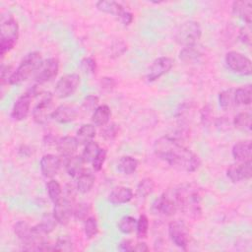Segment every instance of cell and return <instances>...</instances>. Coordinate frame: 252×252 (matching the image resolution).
<instances>
[{
  "mask_svg": "<svg viewBox=\"0 0 252 252\" xmlns=\"http://www.w3.org/2000/svg\"><path fill=\"white\" fill-rule=\"evenodd\" d=\"M212 111L209 106H205L201 112V121L204 125H208L212 122Z\"/></svg>",
  "mask_w": 252,
  "mask_h": 252,
  "instance_id": "cell-50",
  "label": "cell"
},
{
  "mask_svg": "<svg viewBox=\"0 0 252 252\" xmlns=\"http://www.w3.org/2000/svg\"><path fill=\"white\" fill-rule=\"evenodd\" d=\"M18 153L20 156L22 157H30L32 154V150L31 147L27 146V145H22L19 150H18Z\"/></svg>",
  "mask_w": 252,
  "mask_h": 252,
  "instance_id": "cell-53",
  "label": "cell"
},
{
  "mask_svg": "<svg viewBox=\"0 0 252 252\" xmlns=\"http://www.w3.org/2000/svg\"><path fill=\"white\" fill-rule=\"evenodd\" d=\"M251 141L243 140L235 143L231 149L232 157L237 161H246L251 159Z\"/></svg>",
  "mask_w": 252,
  "mask_h": 252,
  "instance_id": "cell-22",
  "label": "cell"
},
{
  "mask_svg": "<svg viewBox=\"0 0 252 252\" xmlns=\"http://www.w3.org/2000/svg\"><path fill=\"white\" fill-rule=\"evenodd\" d=\"M59 72V62L56 58H46L41 60L33 73L34 81L40 85L54 79Z\"/></svg>",
  "mask_w": 252,
  "mask_h": 252,
  "instance_id": "cell-8",
  "label": "cell"
},
{
  "mask_svg": "<svg viewBox=\"0 0 252 252\" xmlns=\"http://www.w3.org/2000/svg\"><path fill=\"white\" fill-rule=\"evenodd\" d=\"M14 233L22 241L23 246H25L32 240V226L25 220H19L14 224Z\"/></svg>",
  "mask_w": 252,
  "mask_h": 252,
  "instance_id": "cell-26",
  "label": "cell"
},
{
  "mask_svg": "<svg viewBox=\"0 0 252 252\" xmlns=\"http://www.w3.org/2000/svg\"><path fill=\"white\" fill-rule=\"evenodd\" d=\"M239 39L246 45H250L251 44V32H250V28L249 26L241 28L239 31Z\"/></svg>",
  "mask_w": 252,
  "mask_h": 252,
  "instance_id": "cell-48",
  "label": "cell"
},
{
  "mask_svg": "<svg viewBox=\"0 0 252 252\" xmlns=\"http://www.w3.org/2000/svg\"><path fill=\"white\" fill-rule=\"evenodd\" d=\"M78 116V108L73 104H60L55 107L52 113V119L58 123H70Z\"/></svg>",
  "mask_w": 252,
  "mask_h": 252,
  "instance_id": "cell-18",
  "label": "cell"
},
{
  "mask_svg": "<svg viewBox=\"0 0 252 252\" xmlns=\"http://www.w3.org/2000/svg\"><path fill=\"white\" fill-rule=\"evenodd\" d=\"M226 176L233 183L250 179L252 176L251 159L230 164L226 169Z\"/></svg>",
  "mask_w": 252,
  "mask_h": 252,
  "instance_id": "cell-13",
  "label": "cell"
},
{
  "mask_svg": "<svg viewBox=\"0 0 252 252\" xmlns=\"http://www.w3.org/2000/svg\"><path fill=\"white\" fill-rule=\"evenodd\" d=\"M224 61L226 66L234 73L247 76L252 72L251 60L238 51H228L225 54Z\"/></svg>",
  "mask_w": 252,
  "mask_h": 252,
  "instance_id": "cell-7",
  "label": "cell"
},
{
  "mask_svg": "<svg viewBox=\"0 0 252 252\" xmlns=\"http://www.w3.org/2000/svg\"><path fill=\"white\" fill-rule=\"evenodd\" d=\"M235 128L240 130H251L252 125V116L249 112L243 111L236 114L232 121Z\"/></svg>",
  "mask_w": 252,
  "mask_h": 252,
  "instance_id": "cell-32",
  "label": "cell"
},
{
  "mask_svg": "<svg viewBox=\"0 0 252 252\" xmlns=\"http://www.w3.org/2000/svg\"><path fill=\"white\" fill-rule=\"evenodd\" d=\"M232 13L244 21L247 26L252 22V2L250 0H237L232 3Z\"/></svg>",
  "mask_w": 252,
  "mask_h": 252,
  "instance_id": "cell-20",
  "label": "cell"
},
{
  "mask_svg": "<svg viewBox=\"0 0 252 252\" xmlns=\"http://www.w3.org/2000/svg\"><path fill=\"white\" fill-rule=\"evenodd\" d=\"M32 97V94L28 91L17 98V100L13 104L11 111V117L14 120L22 121L27 118V116L30 113L31 102Z\"/></svg>",
  "mask_w": 252,
  "mask_h": 252,
  "instance_id": "cell-16",
  "label": "cell"
},
{
  "mask_svg": "<svg viewBox=\"0 0 252 252\" xmlns=\"http://www.w3.org/2000/svg\"><path fill=\"white\" fill-rule=\"evenodd\" d=\"M18 38L19 25L17 20L12 15H2L0 24V51L2 56L14 48Z\"/></svg>",
  "mask_w": 252,
  "mask_h": 252,
  "instance_id": "cell-3",
  "label": "cell"
},
{
  "mask_svg": "<svg viewBox=\"0 0 252 252\" xmlns=\"http://www.w3.org/2000/svg\"><path fill=\"white\" fill-rule=\"evenodd\" d=\"M99 150H100V147L94 141H92V142L88 143L87 145H85V148H84L83 153L81 155L84 161L86 163H89V162L92 163L93 160L94 159V158L96 157V155L98 154Z\"/></svg>",
  "mask_w": 252,
  "mask_h": 252,
  "instance_id": "cell-36",
  "label": "cell"
},
{
  "mask_svg": "<svg viewBox=\"0 0 252 252\" xmlns=\"http://www.w3.org/2000/svg\"><path fill=\"white\" fill-rule=\"evenodd\" d=\"M65 169L69 176L73 178H77L82 171L85 169L84 163H86L82 158V156L74 155L67 158H65Z\"/></svg>",
  "mask_w": 252,
  "mask_h": 252,
  "instance_id": "cell-24",
  "label": "cell"
},
{
  "mask_svg": "<svg viewBox=\"0 0 252 252\" xmlns=\"http://www.w3.org/2000/svg\"><path fill=\"white\" fill-rule=\"evenodd\" d=\"M95 7L98 11L109 14L117 18L124 26H129L133 20L134 16L131 12L127 11L120 3L116 1L109 0H101L95 3Z\"/></svg>",
  "mask_w": 252,
  "mask_h": 252,
  "instance_id": "cell-6",
  "label": "cell"
},
{
  "mask_svg": "<svg viewBox=\"0 0 252 252\" xmlns=\"http://www.w3.org/2000/svg\"><path fill=\"white\" fill-rule=\"evenodd\" d=\"M41 62V55L37 51L28 53L20 62L19 66L13 71L9 78V85H19L33 75L35 69Z\"/></svg>",
  "mask_w": 252,
  "mask_h": 252,
  "instance_id": "cell-4",
  "label": "cell"
},
{
  "mask_svg": "<svg viewBox=\"0 0 252 252\" xmlns=\"http://www.w3.org/2000/svg\"><path fill=\"white\" fill-rule=\"evenodd\" d=\"M78 141L76 137L73 136H64L57 140L56 148L60 156L64 158H67L71 156H74L78 149Z\"/></svg>",
  "mask_w": 252,
  "mask_h": 252,
  "instance_id": "cell-19",
  "label": "cell"
},
{
  "mask_svg": "<svg viewBox=\"0 0 252 252\" xmlns=\"http://www.w3.org/2000/svg\"><path fill=\"white\" fill-rule=\"evenodd\" d=\"M76 188L80 193L86 194L92 190L94 185L95 176L94 172L88 168H85L82 173L76 178Z\"/></svg>",
  "mask_w": 252,
  "mask_h": 252,
  "instance_id": "cell-23",
  "label": "cell"
},
{
  "mask_svg": "<svg viewBox=\"0 0 252 252\" xmlns=\"http://www.w3.org/2000/svg\"><path fill=\"white\" fill-rule=\"evenodd\" d=\"M234 99L236 105H249L252 101L251 85H245L234 89Z\"/></svg>",
  "mask_w": 252,
  "mask_h": 252,
  "instance_id": "cell-30",
  "label": "cell"
},
{
  "mask_svg": "<svg viewBox=\"0 0 252 252\" xmlns=\"http://www.w3.org/2000/svg\"><path fill=\"white\" fill-rule=\"evenodd\" d=\"M96 130L94 124H83L76 133V139L79 145H87L88 143L94 141L95 137Z\"/></svg>",
  "mask_w": 252,
  "mask_h": 252,
  "instance_id": "cell-28",
  "label": "cell"
},
{
  "mask_svg": "<svg viewBox=\"0 0 252 252\" xmlns=\"http://www.w3.org/2000/svg\"><path fill=\"white\" fill-rule=\"evenodd\" d=\"M106 156H107L106 150L103 149V148H100L98 154L96 155V157L94 158V159L92 162V166H93V169L94 171L101 170V168H102V166H103V164L105 162Z\"/></svg>",
  "mask_w": 252,
  "mask_h": 252,
  "instance_id": "cell-46",
  "label": "cell"
},
{
  "mask_svg": "<svg viewBox=\"0 0 252 252\" xmlns=\"http://www.w3.org/2000/svg\"><path fill=\"white\" fill-rule=\"evenodd\" d=\"M57 220H55L53 214H45L40 221L37 223L39 225V227L44 231L46 232L47 234H49L51 231L54 230V228L56 227V224H57Z\"/></svg>",
  "mask_w": 252,
  "mask_h": 252,
  "instance_id": "cell-39",
  "label": "cell"
},
{
  "mask_svg": "<svg viewBox=\"0 0 252 252\" xmlns=\"http://www.w3.org/2000/svg\"><path fill=\"white\" fill-rule=\"evenodd\" d=\"M178 209L190 218L198 219L202 214L201 189L194 183L182 184L173 189Z\"/></svg>",
  "mask_w": 252,
  "mask_h": 252,
  "instance_id": "cell-2",
  "label": "cell"
},
{
  "mask_svg": "<svg viewBox=\"0 0 252 252\" xmlns=\"http://www.w3.org/2000/svg\"><path fill=\"white\" fill-rule=\"evenodd\" d=\"M45 187L47 195L53 204L57 203L62 198V187L57 180L50 179L47 181Z\"/></svg>",
  "mask_w": 252,
  "mask_h": 252,
  "instance_id": "cell-31",
  "label": "cell"
},
{
  "mask_svg": "<svg viewBox=\"0 0 252 252\" xmlns=\"http://www.w3.org/2000/svg\"><path fill=\"white\" fill-rule=\"evenodd\" d=\"M14 70H12V66L10 65H2L1 66V82L2 84L7 83L9 81L10 76L12 75Z\"/></svg>",
  "mask_w": 252,
  "mask_h": 252,
  "instance_id": "cell-49",
  "label": "cell"
},
{
  "mask_svg": "<svg viewBox=\"0 0 252 252\" xmlns=\"http://www.w3.org/2000/svg\"><path fill=\"white\" fill-rule=\"evenodd\" d=\"M202 35L200 24L196 21H186L181 24L174 33V40L179 45L185 47L197 44Z\"/></svg>",
  "mask_w": 252,
  "mask_h": 252,
  "instance_id": "cell-5",
  "label": "cell"
},
{
  "mask_svg": "<svg viewBox=\"0 0 252 252\" xmlns=\"http://www.w3.org/2000/svg\"><path fill=\"white\" fill-rule=\"evenodd\" d=\"M84 233L89 239L94 238L98 233V224L95 217L91 216L84 221Z\"/></svg>",
  "mask_w": 252,
  "mask_h": 252,
  "instance_id": "cell-38",
  "label": "cell"
},
{
  "mask_svg": "<svg viewBox=\"0 0 252 252\" xmlns=\"http://www.w3.org/2000/svg\"><path fill=\"white\" fill-rule=\"evenodd\" d=\"M134 194L131 188L126 186H118L112 189L108 195V201L113 205H121L132 200Z\"/></svg>",
  "mask_w": 252,
  "mask_h": 252,
  "instance_id": "cell-21",
  "label": "cell"
},
{
  "mask_svg": "<svg viewBox=\"0 0 252 252\" xmlns=\"http://www.w3.org/2000/svg\"><path fill=\"white\" fill-rule=\"evenodd\" d=\"M80 82V76L76 73L62 76L55 85V95L59 98L69 97L78 90Z\"/></svg>",
  "mask_w": 252,
  "mask_h": 252,
  "instance_id": "cell-10",
  "label": "cell"
},
{
  "mask_svg": "<svg viewBox=\"0 0 252 252\" xmlns=\"http://www.w3.org/2000/svg\"><path fill=\"white\" fill-rule=\"evenodd\" d=\"M136 224H137V220L131 216H124L122 217L118 223L117 227L119 231H121L124 234H129L132 233L134 230H136Z\"/></svg>",
  "mask_w": 252,
  "mask_h": 252,
  "instance_id": "cell-37",
  "label": "cell"
},
{
  "mask_svg": "<svg viewBox=\"0 0 252 252\" xmlns=\"http://www.w3.org/2000/svg\"><path fill=\"white\" fill-rule=\"evenodd\" d=\"M173 67V60L166 56H161L153 61L151 64L148 73L147 79L149 82H154L159 79L164 74L168 73Z\"/></svg>",
  "mask_w": 252,
  "mask_h": 252,
  "instance_id": "cell-15",
  "label": "cell"
},
{
  "mask_svg": "<svg viewBox=\"0 0 252 252\" xmlns=\"http://www.w3.org/2000/svg\"><path fill=\"white\" fill-rule=\"evenodd\" d=\"M127 50V45L122 40H116L113 41L112 44L109 47V56L111 58H117L121 56L125 51Z\"/></svg>",
  "mask_w": 252,
  "mask_h": 252,
  "instance_id": "cell-43",
  "label": "cell"
},
{
  "mask_svg": "<svg viewBox=\"0 0 252 252\" xmlns=\"http://www.w3.org/2000/svg\"><path fill=\"white\" fill-rule=\"evenodd\" d=\"M155 189V182L150 177H145L140 180L137 185V195L141 198H146L153 193Z\"/></svg>",
  "mask_w": 252,
  "mask_h": 252,
  "instance_id": "cell-34",
  "label": "cell"
},
{
  "mask_svg": "<svg viewBox=\"0 0 252 252\" xmlns=\"http://www.w3.org/2000/svg\"><path fill=\"white\" fill-rule=\"evenodd\" d=\"M168 235L175 246L183 250L187 249L189 243V230L184 221L177 220L169 222Z\"/></svg>",
  "mask_w": 252,
  "mask_h": 252,
  "instance_id": "cell-11",
  "label": "cell"
},
{
  "mask_svg": "<svg viewBox=\"0 0 252 252\" xmlns=\"http://www.w3.org/2000/svg\"><path fill=\"white\" fill-rule=\"evenodd\" d=\"M216 126L220 129V130H224L227 129L229 126V121L226 119V117H219L218 119H216L215 121Z\"/></svg>",
  "mask_w": 252,
  "mask_h": 252,
  "instance_id": "cell-52",
  "label": "cell"
},
{
  "mask_svg": "<svg viewBox=\"0 0 252 252\" xmlns=\"http://www.w3.org/2000/svg\"><path fill=\"white\" fill-rule=\"evenodd\" d=\"M116 86V81L111 77H102L99 81V87L102 91L110 92Z\"/></svg>",
  "mask_w": 252,
  "mask_h": 252,
  "instance_id": "cell-47",
  "label": "cell"
},
{
  "mask_svg": "<svg viewBox=\"0 0 252 252\" xmlns=\"http://www.w3.org/2000/svg\"><path fill=\"white\" fill-rule=\"evenodd\" d=\"M119 133V126L116 123H108L104 125L100 130V136L106 141L114 140Z\"/></svg>",
  "mask_w": 252,
  "mask_h": 252,
  "instance_id": "cell-41",
  "label": "cell"
},
{
  "mask_svg": "<svg viewBox=\"0 0 252 252\" xmlns=\"http://www.w3.org/2000/svg\"><path fill=\"white\" fill-rule=\"evenodd\" d=\"M153 210L155 213L165 217L173 216L178 210L174 190L172 189L170 191L164 192L158 198H157L153 204Z\"/></svg>",
  "mask_w": 252,
  "mask_h": 252,
  "instance_id": "cell-9",
  "label": "cell"
},
{
  "mask_svg": "<svg viewBox=\"0 0 252 252\" xmlns=\"http://www.w3.org/2000/svg\"><path fill=\"white\" fill-rule=\"evenodd\" d=\"M149 250L150 248L145 242H138L133 247V251H138V252H147Z\"/></svg>",
  "mask_w": 252,
  "mask_h": 252,
  "instance_id": "cell-54",
  "label": "cell"
},
{
  "mask_svg": "<svg viewBox=\"0 0 252 252\" xmlns=\"http://www.w3.org/2000/svg\"><path fill=\"white\" fill-rule=\"evenodd\" d=\"M149 219L146 215H141L139 219L137 220V224H136V234L137 237L140 239L146 238L149 232Z\"/></svg>",
  "mask_w": 252,
  "mask_h": 252,
  "instance_id": "cell-40",
  "label": "cell"
},
{
  "mask_svg": "<svg viewBox=\"0 0 252 252\" xmlns=\"http://www.w3.org/2000/svg\"><path fill=\"white\" fill-rule=\"evenodd\" d=\"M117 169L119 172L125 175L133 174L139 165L137 158L131 156H123L117 160Z\"/></svg>",
  "mask_w": 252,
  "mask_h": 252,
  "instance_id": "cell-27",
  "label": "cell"
},
{
  "mask_svg": "<svg viewBox=\"0 0 252 252\" xmlns=\"http://www.w3.org/2000/svg\"><path fill=\"white\" fill-rule=\"evenodd\" d=\"M81 69L86 74H94L96 72V61L93 57H85L82 59L80 64Z\"/></svg>",
  "mask_w": 252,
  "mask_h": 252,
  "instance_id": "cell-45",
  "label": "cell"
},
{
  "mask_svg": "<svg viewBox=\"0 0 252 252\" xmlns=\"http://www.w3.org/2000/svg\"><path fill=\"white\" fill-rule=\"evenodd\" d=\"M154 153L169 165L186 172L196 171L201 164L200 158L174 137L162 136L156 140Z\"/></svg>",
  "mask_w": 252,
  "mask_h": 252,
  "instance_id": "cell-1",
  "label": "cell"
},
{
  "mask_svg": "<svg viewBox=\"0 0 252 252\" xmlns=\"http://www.w3.org/2000/svg\"><path fill=\"white\" fill-rule=\"evenodd\" d=\"M133 247L134 243L131 239H123L118 245V248L122 251H133Z\"/></svg>",
  "mask_w": 252,
  "mask_h": 252,
  "instance_id": "cell-51",
  "label": "cell"
},
{
  "mask_svg": "<svg viewBox=\"0 0 252 252\" xmlns=\"http://www.w3.org/2000/svg\"><path fill=\"white\" fill-rule=\"evenodd\" d=\"M110 116H111L110 107L106 104H100L93 112L92 122L94 126L103 127L104 125L108 124Z\"/></svg>",
  "mask_w": 252,
  "mask_h": 252,
  "instance_id": "cell-25",
  "label": "cell"
},
{
  "mask_svg": "<svg viewBox=\"0 0 252 252\" xmlns=\"http://www.w3.org/2000/svg\"><path fill=\"white\" fill-rule=\"evenodd\" d=\"M92 213V206L89 203L81 202L74 206V212H73V217L75 220H80V221H85L89 217H91Z\"/></svg>",
  "mask_w": 252,
  "mask_h": 252,
  "instance_id": "cell-35",
  "label": "cell"
},
{
  "mask_svg": "<svg viewBox=\"0 0 252 252\" xmlns=\"http://www.w3.org/2000/svg\"><path fill=\"white\" fill-rule=\"evenodd\" d=\"M53 248L56 251H71L74 249V243L68 235H62L56 240Z\"/></svg>",
  "mask_w": 252,
  "mask_h": 252,
  "instance_id": "cell-42",
  "label": "cell"
},
{
  "mask_svg": "<svg viewBox=\"0 0 252 252\" xmlns=\"http://www.w3.org/2000/svg\"><path fill=\"white\" fill-rule=\"evenodd\" d=\"M99 99L96 95L94 94H90L88 96H86L83 101H82V108L85 111H94L95 108L99 105L98 104Z\"/></svg>",
  "mask_w": 252,
  "mask_h": 252,
  "instance_id": "cell-44",
  "label": "cell"
},
{
  "mask_svg": "<svg viewBox=\"0 0 252 252\" xmlns=\"http://www.w3.org/2000/svg\"><path fill=\"white\" fill-rule=\"evenodd\" d=\"M53 108V96L51 94H46L40 99V101L34 106L32 110V118L37 124H45L52 118Z\"/></svg>",
  "mask_w": 252,
  "mask_h": 252,
  "instance_id": "cell-12",
  "label": "cell"
},
{
  "mask_svg": "<svg viewBox=\"0 0 252 252\" xmlns=\"http://www.w3.org/2000/svg\"><path fill=\"white\" fill-rule=\"evenodd\" d=\"M62 165L61 158L53 154L43 155L39 161V168L42 175L46 178H52L58 174Z\"/></svg>",
  "mask_w": 252,
  "mask_h": 252,
  "instance_id": "cell-17",
  "label": "cell"
},
{
  "mask_svg": "<svg viewBox=\"0 0 252 252\" xmlns=\"http://www.w3.org/2000/svg\"><path fill=\"white\" fill-rule=\"evenodd\" d=\"M74 205L73 200L68 197H62L57 203L54 204L52 214L58 223L66 225L69 223L73 217Z\"/></svg>",
  "mask_w": 252,
  "mask_h": 252,
  "instance_id": "cell-14",
  "label": "cell"
},
{
  "mask_svg": "<svg viewBox=\"0 0 252 252\" xmlns=\"http://www.w3.org/2000/svg\"><path fill=\"white\" fill-rule=\"evenodd\" d=\"M203 55L201 47L197 44L185 46L179 52V58L185 63H193L199 60Z\"/></svg>",
  "mask_w": 252,
  "mask_h": 252,
  "instance_id": "cell-29",
  "label": "cell"
},
{
  "mask_svg": "<svg viewBox=\"0 0 252 252\" xmlns=\"http://www.w3.org/2000/svg\"><path fill=\"white\" fill-rule=\"evenodd\" d=\"M219 103L222 109H229L236 105L234 99V89H228L219 94Z\"/></svg>",
  "mask_w": 252,
  "mask_h": 252,
  "instance_id": "cell-33",
  "label": "cell"
}]
</instances>
